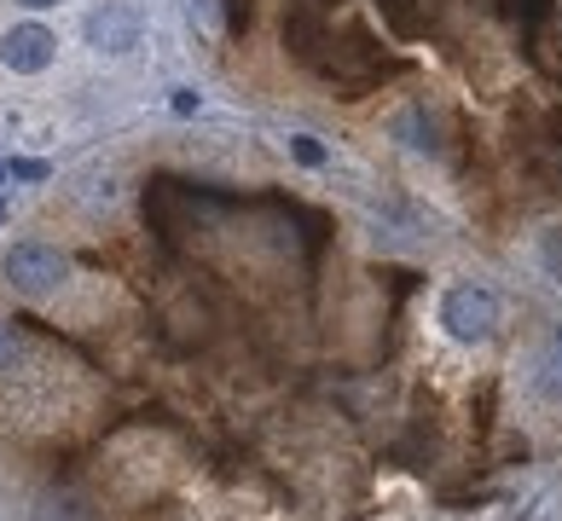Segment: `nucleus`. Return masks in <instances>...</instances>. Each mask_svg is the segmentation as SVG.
<instances>
[{
    "instance_id": "1a4fd4ad",
    "label": "nucleus",
    "mask_w": 562,
    "mask_h": 521,
    "mask_svg": "<svg viewBox=\"0 0 562 521\" xmlns=\"http://www.w3.org/2000/svg\"><path fill=\"white\" fill-rule=\"evenodd\" d=\"M7 169H12L18 180H47V174H53L47 162H30V157H18V162H7Z\"/></svg>"
},
{
    "instance_id": "7ed1b4c3",
    "label": "nucleus",
    "mask_w": 562,
    "mask_h": 521,
    "mask_svg": "<svg viewBox=\"0 0 562 521\" xmlns=\"http://www.w3.org/2000/svg\"><path fill=\"white\" fill-rule=\"evenodd\" d=\"M81 35H88V47L99 53H134L139 47V35H145V18L128 7V0H99V12H88V24H81Z\"/></svg>"
},
{
    "instance_id": "ddd939ff",
    "label": "nucleus",
    "mask_w": 562,
    "mask_h": 521,
    "mask_svg": "<svg viewBox=\"0 0 562 521\" xmlns=\"http://www.w3.org/2000/svg\"><path fill=\"white\" fill-rule=\"evenodd\" d=\"M7 174H12V169H7V162H0V180H7Z\"/></svg>"
},
{
    "instance_id": "f03ea898",
    "label": "nucleus",
    "mask_w": 562,
    "mask_h": 521,
    "mask_svg": "<svg viewBox=\"0 0 562 521\" xmlns=\"http://www.w3.org/2000/svg\"><path fill=\"white\" fill-rule=\"evenodd\" d=\"M65 279H70L65 249H53V243H12L7 249V284L18 296H53Z\"/></svg>"
},
{
    "instance_id": "9b49d317",
    "label": "nucleus",
    "mask_w": 562,
    "mask_h": 521,
    "mask_svg": "<svg viewBox=\"0 0 562 521\" xmlns=\"http://www.w3.org/2000/svg\"><path fill=\"white\" fill-rule=\"evenodd\" d=\"M18 7H30V12H47V7H58V0H18Z\"/></svg>"
},
{
    "instance_id": "9d476101",
    "label": "nucleus",
    "mask_w": 562,
    "mask_h": 521,
    "mask_svg": "<svg viewBox=\"0 0 562 521\" xmlns=\"http://www.w3.org/2000/svg\"><path fill=\"white\" fill-rule=\"evenodd\" d=\"M198 104H203V99H198L192 88H175V99H169V111H175V116H192Z\"/></svg>"
},
{
    "instance_id": "f257e3e1",
    "label": "nucleus",
    "mask_w": 562,
    "mask_h": 521,
    "mask_svg": "<svg viewBox=\"0 0 562 521\" xmlns=\"http://www.w3.org/2000/svg\"><path fill=\"white\" fill-rule=\"evenodd\" d=\"M441 325L452 342H487L498 325V296L487 284H452L441 296Z\"/></svg>"
},
{
    "instance_id": "39448f33",
    "label": "nucleus",
    "mask_w": 562,
    "mask_h": 521,
    "mask_svg": "<svg viewBox=\"0 0 562 521\" xmlns=\"http://www.w3.org/2000/svg\"><path fill=\"white\" fill-rule=\"evenodd\" d=\"M394 134H406L412 151H441V139H435V122L424 111H406L401 122H394Z\"/></svg>"
},
{
    "instance_id": "0eeeda50",
    "label": "nucleus",
    "mask_w": 562,
    "mask_h": 521,
    "mask_svg": "<svg viewBox=\"0 0 562 521\" xmlns=\"http://www.w3.org/2000/svg\"><path fill=\"white\" fill-rule=\"evenodd\" d=\"M539 261H546V273L562 284V226H551V233L539 238Z\"/></svg>"
},
{
    "instance_id": "20e7f679",
    "label": "nucleus",
    "mask_w": 562,
    "mask_h": 521,
    "mask_svg": "<svg viewBox=\"0 0 562 521\" xmlns=\"http://www.w3.org/2000/svg\"><path fill=\"white\" fill-rule=\"evenodd\" d=\"M53 53H58V41H53L47 24H18V30L0 35V65L18 70V76H41L53 65Z\"/></svg>"
},
{
    "instance_id": "423d86ee",
    "label": "nucleus",
    "mask_w": 562,
    "mask_h": 521,
    "mask_svg": "<svg viewBox=\"0 0 562 521\" xmlns=\"http://www.w3.org/2000/svg\"><path fill=\"white\" fill-rule=\"evenodd\" d=\"M290 157H296L302 169H325V162H330V157H325V145H319L314 134H296V139H290Z\"/></svg>"
},
{
    "instance_id": "6e6552de",
    "label": "nucleus",
    "mask_w": 562,
    "mask_h": 521,
    "mask_svg": "<svg viewBox=\"0 0 562 521\" xmlns=\"http://www.w3.org/2000/svg\"><path fill=\"white\" fill-rule=\"evenodd\" d=\"M12 360H18V330H12L7 319H0V371H7Z\"/></svg>"
},
{
    "instance_id": "4468645a",
    "label": "nucleus",
    "mask_w": 562,
    "mask_h": 521,
    "mask_svg": "<svg viewBox=\"0 0 562 521\" xmlns=\"http://www.w3.org/2000/svg\"><path fill=\"white\" fill-rule=\"evenodd\" d=\"M557 348H562V330H557Z\"/></svg>"
},
{
    "instance_id": "f8f14e48",
    "label": "nucleus",
    "mask_w": 562,
    "mask_h": 521,
    "mask_svg": "<svg viewBox=\"0 0 562 521\" xmlns=\"http://www.w3.org/2000/svg\"><path fill=\"white\" fill-rule=\"evenodd\" d=\"M0 226H7V203H0Z\"/></svg>"
}]
</instances>
